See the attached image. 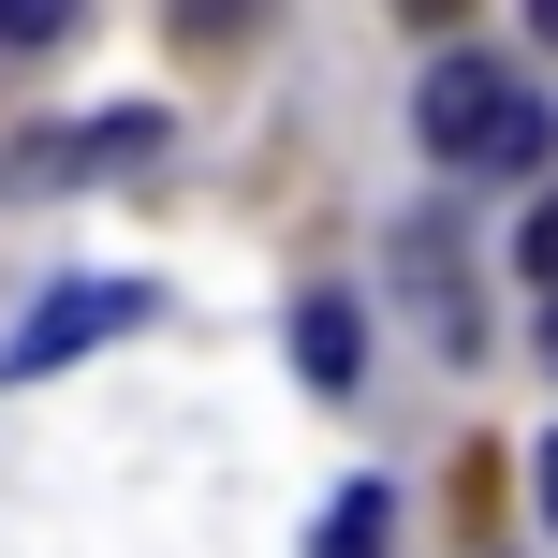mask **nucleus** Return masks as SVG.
Here are the masks:
<instances>
[{
	"mask_svg": "<svg viewBox=\"0 0 558 558\" xmlns=\"http://www.w3.org/2000/svg\"><path fill=\"white\" fill-rule=\"evenodd\" d=\"M397 279L441 308V353H471V338H485V324H471V294H456V235H441V221H412V235H397Z\"/></svg>",
	"mask_w": 558,
	"mask_h": 558,
	"instance_id": "20e7f679",
	"label": "nucleus"
},
{
	"mask_svg": "<svg viewBox=\"0 0 558 558\" xmlns=\"http://www.w3.org/2000/svg\"><path fill=\"white\" fill-rule=\"evenodd\" d=\"M294 367H308V397H353V383H367V308L338 294V279L294 294Z\"/></svg>",
	"mask_w": 558,
	"mask_h": 558,
	"instance_id": "7ed1b4c3",
	"label": "nucleus"
},
{
	"mask_svg": "<svg viewBox=\"0 0 558 558\" xmlns=\"http://www.w3.org/2000/svg\"><path fill=\"white\" fill-rule=\"evenodd\" d=\"M397 15H426V29H441V15H456V0H397Z\"/></svg>",
	"mask_w": 558,
	"mask_h": 558,
	"instance_id": "1a4fd4ad",
	"label": "nucleus"
},
{
	"mask_svg": "<svg viewBox=\"0 0 558 558\" xmlns=\"http://www.w3.org/2000/svg\"><path fill=\"white\" fill-rule=\"evenodd\" d=\"M514 251H530V279H544V294H558V192L530 206V235H514Z\"/></svg>",
	"mask_w": 558,
	"mask_h": 558,
	"instance_id": "0eeeda50",
	"label": "nucleus"
},
{
	"mask_svg": "<svg viewBox=\"0 0 558 558\" xmlns=\"http://www.w3.org/2000/svg\"><path fill=\"white\" fill-rule=\"evenodd\" d=\"M544 367H558V324H544Z\"/></svg>",
	"mask_w": 558,
	"mask_h": 558,
	"instance_id": "9b49d317",
	"label": "nucleus"
},
{
	"mask_svg": "<svg viewBox=\"0 0 558 558\" xmlns=\"http://www.w3.org/2000/svg\"><path fill=\"white\" fill-rule=\"evenodd\" d=\"M383 530H397V500H383V485H353V500H324L308 558H383Z\"/></svg>",
	"mask_w": 558,
	"mask_h": 558,
	"instance_id": "39448f33",
	"label": "nucleus"
},
{
	"mask_svg": "<svg viewBox=\"0 0 558 558\" xmlns=\"http://www.w3.org/2000/svg\"><path fill=\"white\" fill-rule=\"evenodd\" d=\"M530 485H544V530H558V441H544V471H530Z\"/></svg>",
	"mask_w": 558,
	"mask_h": 558,
	"instance_id": "6e6552de",
	"label": "nucleus"
},
{
	"mask_svg": "<svg viewBox=\"0 0 558 558\" xmlns=\"http://www.w3.org/2000/svg\"><path fill=\"white\" fill-rule=\"evenodd\" d=\"M74 29H88V0H0V45H15V59L74 45Z\"/></svg>",
	"mask_w": 558,
	"mask_h": 558,
	"instance_id": "423d86ee",
	"label": "nucleus"
},
{
	"mask_svg": "<svg viewBox=\"0 0 558 558\" xmlns=\"http://www.w3.org/2000/svg\"><path fill=\"white\" fill-rule=\"evenodd\" d=\"M133 308H147L133 279H59V294L29 308L15 338H0V383H45V367H74V353H104V338L133 324Z\"/></svg>",
	"mask_w": 558,
	"mask_h": 558,
	"instance_id": "f03ea898",
	"label": "nucleus"
},
{
	"mask_svg": "<svg viewBox=\"0 0 558 558\" xmlns=\"http://www.w3.org/2000/svg\"><path fill=\"white\" fill-rule=\"evenodd\" d=\"M530 29H544V45H558V0H530Z\"/></svg>",
	"mask_w": 558,
	"mask_h": 558,
	"instance_id": "9d476101",
	"label": "nucleus"
},
{
	"mask_svg": "<svg viewBox=\"0 0 558 558\" xmlns=\"http://www.w3.org/2000/svg\"><path fill=\"white\" fill-rule=\"evenodd\" d=\"M412 133H426V162H456V177H514V162H544V88H514L485 45H456V59H426V88H412Z\"/></svg>",
	"mask_w": 558,
	"mask_h": 558,
	"instance_id": "f257e3e1",
	"label": "nucleus"
}]
</instances>
